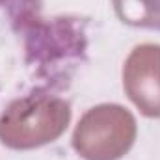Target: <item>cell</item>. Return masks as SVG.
I'll return each mask as SVG.
<instances>
[{
    "label": "cell",
    "instance_id": "cell-1",
    "mask_svg": "<svg viewBox=\"0 0 160 160\" xmlns=\"http://www.w3.org/2000/svg\"><path fill=\"white\" fill-rule=\"evenodd\" d=\"M71 106L48 93H30L11 101L0 116V142L17 151L56 142L69 127Z\"/></svg>",
    "mask_w": 160,
    "mask_h": 160
},
{
    "label": "cell",
    "instance_id": "cell-3",
    "mask_svg": "<svg viewBox=\"0 0 160 160\" xmlns=\"http://www.w3.org/2000/svg\"><path fill=\"white\" fill-rule=\"evenodd\" d=\"M123 88L145 118H160V45L132 48L123 65Z\"/></svg>",
    "mask_w": 160,
    "mask_h": 160
},
{
    "label": "cell",
    "instance_id": "cell-2",
    "mask_svg": "<svg viewBox=\"0 0 160 160\" xmlns=\"http://www.w3.org/2000/svg\"><path fill=\"white\" fill-rule=\"evenodd\" d=\"M136 119L121 104L89 108L73 132V147L84 160H119L136 140Z\"/></svg>",
    "mask_w": 160,
    "mask_h": 160
},
{
    "label": "cell",
    "instance_id": "cell-4",
    "mask_svg": "<svg viewBox=\"0 0 160 160\" xmlns=\"http://www.w3.org/2000/svg\"><path fill=\"white\" fill-rule=\"evenodd\" d=\"M112 4L121 22L160 30V0H112Z\"/></svg>",
    "mask_w": 160,
    "mask_h": 160
}]
</instances>
